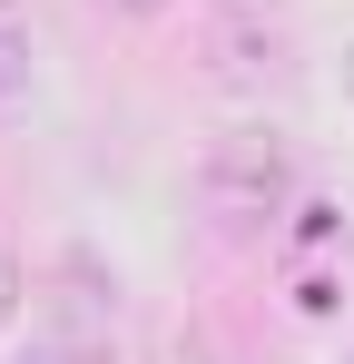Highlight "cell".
<instances>
[{
	"label": "cell",
	"instance_id": "obj_1",
	"mask_svg": "<svg viewBox=\"0 0 354 364\" xmlns=\"http://www.w3.org/2000/svg\"><path fill=\"white\" fill-rule=\"evenodd\" d=\"M197 197H207V217H217L227 237H266L276 217H295V138L276 119H236L227 138L207 148Z\"/></svg>",
	"mask_w": 354,
	"mask_h": 364
},
{
	"label": "cell",
	"instance_id": "obj_2",
	"mask_svg": "<svg viewBox=\"0 0 354 364\" xmlns=\"http://www.w3.org/2000/svg\"><path fill=\"white\" fill-rule=\"evenodd\" d=\"M207 69H217L227 89H256V79H276V69H286V40H276V20H256V10L217 20V40H207Z\"/></svg>",
	"mask_w": 354,
	"mask_h": 364
},
{
	"label": "cell",
	"instance_id": "obj_3",
	"mask_svg": "<svg viewBox=\"0 0 354 364\" xmlns=\"http://www.w3.org/2000/svg\"><path fill=\"white\" fill-rule=\"evenodd\" d=\"M118 315V276H99V256L89 246H69L59 256V335H79V345H99Z\"/></svg>",
	"mask_w": 354,
	"mask_h": 364
},
{
	"label": "cell",
	"instance_id": "obj_4",
	"mask_svg": "<svg viewBox=\"0 0 354 364\" xmlns=\"http://www.w3.org/2000/svg\"><path fill=\"white\" fill-rule=\"evenodd\" d=\"M30 69H40V30H30V10H20V0H0V99H20V89H30Z\"/></svg>",
	"mask_w": 354,
	"mask_h": 364
},
{
	"label": "cell",
	"instance_id": "obj_5",
	"mask_svg": "<svg viewBox=\"0 0 354 364\" xmlns=\"http://www.w3.org/2000/svg\"><path fill=\"white\" fill-rule=\"evenodd\" d=\"M20 305H30V276H20V256H10V237H0V335L20 325Z\"/></svg>",
	"mask_w": 354,
	"mask_h": 364
},
{
	"label": "cell",
	"instance_id": "obj_6",
	"mask_svg": "<svg viewBox=\"0 0 354 364\" xmlns=\"http://www.w3.org/2000/svg\"><path fill=\"white\" fill-rule=\"evenodd\" d=\"M20 364H99V345H79V335H40Z\"/></svg>",
	"mask_w": 354,
	"mask_h": 364
},
{
	"label": "cell",
	"instance_id": "obj_7",
	"mask_svg": "<svg viewBox=\"0 0 354 364\" xmlns=\"http://www.w3.org/2000/svg\"><path fill=\"white\" fill-rule=\"evenodd\" d=\"M99 10H118V20H158L168 0H99Z\"/></svg>",
	"mask_w": 354,
	"mask_h": 364
},
{
	"label": "cell",
	"instance_id": "obj_8",
	"mask_svg": "<svg viewBox=\"0 0 354 364\" xmlns=\"http://www.w3.org/2000/svg\"><path fill=\"white\" fill-rule=\"evenodd\" d=\"M345 109H354V40H345Z\"/></svg>",
	"mask_w": 354,
	"mask_h": 364
},
{
	"label": "cell",
	"instance_id": "obj_9",
	"mask_svg": "<svg viewBox=\"0 0 354 364\" xmlns=\"http://www.w3.org/2000/svg\"><path fill=\"white\" fill-rule=\"evenodd\" d=\"M236 10H266V0H236Z\"/></svg>",
	"mask_w": 354,
	"mask_h": 364
}]
</instances>
